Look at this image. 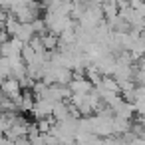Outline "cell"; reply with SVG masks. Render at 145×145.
<instances>
[{
    "label": "cell",
    "mask_w": 145,
    "mask_h": 145,
    "mask_svg": "<svg viewBox=\"0 0 145 145\" xmlns=\"http://www.w3.org/2000/svg\"><path fill=\"white\" fill-rule=\"evenodd\" d=\"M91 86H93V84H91L88 78H76V80L70 82L72 93H89V91H91Z\"/></svg>",
    "instance_id": "cell-1"
},
{
    "label": "cell",
    "mask_w": 145,
    "mask_h": 145,
    "mask_svg": "<svg viewBox=\"0 0 145 145\" xmlns=\"http://www.w3.org/2000/svg\"><path fill=\"white\" fill-rule=\"evenodd\" d=\"M40 38H42L44 48H46L48 52H52V50H56V48L60 46V38H58V34H54V32H50V34H42Z\"/></svg>",
    "instance_id": "cell-2"
},
{
    "label": "cell",
    "mask_w": 145,
    "mask_h": 145,
    "mask_svg": "<svg viewBox=\"0 0 145 145\" xmlns=\"http://www.w3.org/2000/svg\"><path fill=\"white\" fill-rule=\"evenodd\" d=\"M143 40H145V30H143Z\"/></svg>",
    "instance_id": "cell-3"
}]
</instances>
